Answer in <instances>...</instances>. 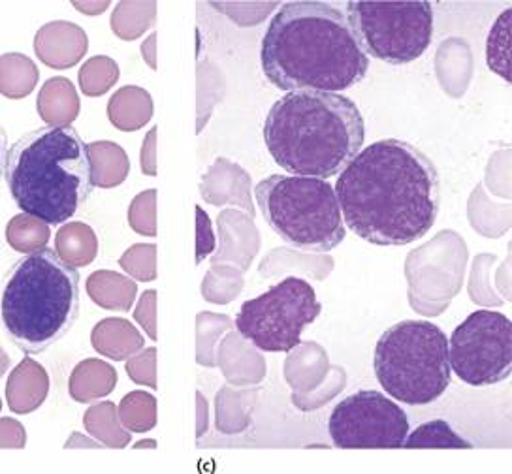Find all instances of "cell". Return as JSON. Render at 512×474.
<instances>
[{
	"instance_id": "6",
	"label": "cell",
	"mask_w": 512,
	"mask_h": 474,
	"mask_svg": "<svg viewBox=\"0 0 512 474\" xmlns=\"http://www.w3.org/2000/svg\"><path fill=\"white\" fill-rule=\"evenodd\" d=\"M373 371L384 392L409 407L437 401L450 384L448 337L428 320H403L377 341Z\"/></svg>"
},
{
	"instance_id": "11",
	"label": "cell",
	"mask_w": 512,
	"mask_h": 474,
	"mask_svg": "<svg viewBox=\"0 0 512 474\" xmlns=\"http://www.w3.org/2000/svg\"><path fill=\"white\" fill-rule=\"evenodd\" d=\"M409 418L390 397L362 390L337 403L328 418L332 443L341 450H396L409 435Z\"/></svg>"
},
{
	"instance_id": "5",
	"label": "cell",
	"mask_w": 512,
	"mask_h": 474,
	"mask_svg": "<svg viewBox=\"0 0 512 474\" xmlns=\"http://www.w3.org/2000/svg\"><path fill=\"white\" fill-rule=\"evenodd\" d=\"M80 313V273L59 254L42 249L17 262L0 298L4 330L27 354L63 339Z\"/></svg>"
},
{
	"instance_id": "10",
	"label": "cell",
	"mask_w": 512,
	"mask_h": 474,
	"mask_svg": "<svg viewBox=\"0 0 512 474\" xmlns=\"http://www.w3.org/2000/svg\"><path fill=\"white\" fill-rule=\"evenodd\" d=\"M448 362L469 386H494L511 377L512 324L497 311H475L448 339Z\"/></svg>"
},
{
	"instance_id": "7",
	"label": "cell",
	"mask_w": 512,
	"mask_h": 474,
	"mask_svg": "<svg viewBox=\"0 0 512 474\" xmlns=\"http://www.w3.org/2000/svg\"><path fill=\"white\" fill-rule=\"evenodd\" d=\"M255 196L273 232L292 247L328 253L345 239L336 189L326 179L272 175L256 185Z\"/></svg>"
},
{
	"instance_id": "24",
	"label": "cell",
	"mask_w": 512,
	"mask_h": 474,
	"mask_svg": "<svg viewBox=\"0 0 512 474\" xmlns=\"http://www.w3.org/2000/svg\"><path fill=\"white\" fill-rule=\"evenodd\" d=\"M511 10L499 17L488 40V64L490 68L511 81L509 76V29H511Z\"/></svg>"
},
{
	"instance_id": "3",
	"label": "cell",
	"mask_w": 512,
	"mask_h": 474,
	"mask_svg": "<svg viewBox=\"0 0 512 474\" xmlns=\"http://www.w3.org/2000/svg\"><path fill=\"white\" fill-rule=\"evenodd\" d=\"M364 117L347 96L294 91L279 98L264 123L277 166L298 177L330 179L362 151Z\"/></svg>"
},
{
	"instance_id": "27",
	"label": "cell",
	"mask_w": 512,
	"mask_h": 474,
	"mask_svg": "<svg viewBox=\"0 0 512 474\" xmlns=\"http://www.w3.org/2000/svg\"><path fill=\"white\" fill-rule=\"evenodd\" d=\"M113 407L112 405H100L85 416V426L89 427V431H93L96 435H100L102 439H106L113 446H123L127 443V435H121L112 422Z\"/></svg>"
},
{
	"instance_id": "9",
	"label": "cell",
	"mask_w": 512,
	"mask_h": 474,
	"mask_svg": "<svg viewBox=\"0 0 512 474\" xmlns=\"http://www.w3.org/2000/svg\"><path fill=\"white\" fill-rule=\"evenodd\" d=\"M320 311L315 288L300 277H287L262 296L245 301L236 328L264 352H290L300 345L302 333Z\"/></svg>"
},
{
	"instance_id": "14",
	"label": "cell",
	"mask_w": 512,
	"mask_h": 474,
	"mask_svg": "<svg viewBox=\"0 0 512 474\" xmlns=\"http://www.w3.org/2000/svg\"><path fill=\"white\" fill-rule=\"evenodd\" d=\"M36 106L49 127H68L78 117L80 100L68 79L53 78L42 85Z\"/></svg>"
},
{
	"instance_id": "30",
	"label": "cell",
	"mask_w": 512,
	"mask_h": 474,
	"mask_svg": "<svg viewBox=\"0 0 512 474\" xmlns=\"http://www.w3.org/2000/svg\"><path fill=\"white\" fill-rule=\"evenodd\" d=\"M27 444V433L21 422L14 418H0V448L21 450Z\"/></svg>"
},
{
	"instance_id": "21",
	"label": "cell",
	"mask_w": 512,
	"mask_h": 474,
	"mask_svg": "<svg viewBox=\"0 0 512 474\" xmlns=\"http://www.w3.org/2000/svg\"><path fill=\"white\" fill-rule=\"evenodd\" d=\"M93 341L100 352L112 358H123L130 350L142 345L140 335L134 333L127 322H117V320L102 322L95 330Z\"/></svg>"
},
{
	"instance_id": "2",
	"label": "cell",
	"mask_w": 512,
	"mask_h": 474,
	"mask_svg": "<svg viewBox=\"0 0 512 474\" xmlns=\"http://www.w3.org/2000/svg\"><path fill=\"white\" fill-rule=\"evenodd\" d=\"M266 78L281 91L341 93L366 78L369 57L347 16L324 2H290L272 17L260 51Z\"/></svg>"
},
{
	"instance_id": "28",
	"label": "cell",
	"mask_w": 512,
	"mask_h": 474,
	"mask_svg": "<svg viewBox=\"0 0 512 474\" xmlns=\"http://www.w3.org/2000/svg\"><path fill=\"white\" fill-rule=\"evenodd\" d=\"M215 251V234L208 213L202 207H196V264Z\"/></svg>"
},
{
	"instance_id": "19",
	"label": "cell",
	"mask_w": 512,
	"mask_h": 474,
	"mask_svg": "<svg viewBox=\"0 0 512 474\" xmlns=\"http://www.w3.org/2000/svg\"><path fill=\"white\" fill-rule=\"evenodd\" d=\"M95 187H110L125 179L127 157L112 143H95L89 147Z\"/></svg>"
},
{
	"instance_id": "1",
	"label": "cell",
	"mask_w": 512,
	"mask_h": 474,
	"mask_svg": "<svg viewBox=\"0 0 512 474\" xmlns=\"http://www.w3.org/2000/svg\"><path fill=\"white\" fill-rule=\"evenodd\" d=\"M334 189L349 230L381 247L422 239L441 206L437 168L415 145L401 140L362 149L339 174Z\"/></svg>"
},
{
	"instance_id": "32",
	"label": "cell",
	"mask_w": 512,
	"mask_h": 474,
	"mask_svg": "<svg viewBox=\"0 0 512 474\" xmlns=\"http://www.w3.org/2000/svg\"><path fill=\"white\" fill-rule=\"evenodd\" d=\"M6 158H8V151H6V134L0 128V175L6 170Z\"/></svg>"
},
{
	"instance_id": "20",
	"label": "cell",
	"mask_w": 512,
	"mask_h": 474,
	"mask_svg": "<svg viewBox=\"0 0 512 474\" xmlns=\"http://www.w3.org/2000/svg\"><path fill=\"white\" fill-rule=\"evenodd\" d=\"M401 448H473L445 420H432L416 427L403 441Z\"/></svg>"
},
{
	"instance_id": "8",
	"label": "cell",
	"mask_w": 512,
	"mask_h": 474,
	"mask_svg": "<svg viewBox=\"0 0 512 474\" xmlns=\"http://www.w3.org/2000/svg\"><path fill=\"white\" fill-rule=\"evenodd\" d=\"M347 12L360 48L383 63H413L432 44L430 2H349Z\"/></svg>"
},
{
	"instance_id": "23",
	"label": "cell",
	"mask_w": 512,
	"mask_h": 474,
	"mask_svg": "<svg viewBox=\"0 0 512 474\" xmlns=\"http://www.w3.org/2000/svg\"><path fill=\"white\" fill-rule=\"evenodd\" d=\"M89 294L96 303L106 307H128L132 298V285L113 273H95L89 279Z\"/></svg>"
},
{
	"instance_id": "25",
	"label": "cell",
	"mask_w": 512,
	"mask_h": 474,
	"mask_svg": "<svg viewBox=\"0 0 512 474\" xmlns=\"http://www.w3.org/2000/svg\"><path fill=\"white\" fill-rule=\"evenodd\" d=\"M115 74L117 70L110 59H93L81 70V89L87 95H100L115 81Z\"/></svg>"
},
{
	"instance_id": "29",
	"label": "cell",
	"mask_w": 512,
	"mask_h": 474,
	"mask_svg": "<svg viewBox=\"0 0 512 474\" xmlns=\"http://www.w3.org/2000/svg\"><path fill=\"white\" fill-rule=\"evenodd\" d=\"M153 198H155V192H147L142 198H138V202H134V206H132V226L144 234H151V236L155 232V228H153Z\"/></svg>"
},
{
	"instance_id": "34",
	"label": "cell",
	"mask_w": 512,
	"mask_h": 474,
	"mask_svg": "<svg viewBox=\"0 0 512 474\" xmlns=\"http://www.w3.org/2000/svg\"><path fill=\"white\" fill-rule=\"evenodd\" d=\"M0 411H2V399H0Z\"/></svg>"
},
{
	"instance_id": "33",
	"label": "cell",
	"mask_w": 512,
	"mask_h": 474,
	"mask_svg": "<svg viewBox=\"0 0 512 474\" xmlns=\"http://www.w3.org/2000/svg\"><path fill=\"white\" fill-rule=\"evenodd\" d=\"M8 369H10V356L4 352V348H0V377H4Z\"/></svg>"
},
{
	"instance_id": "16",
	"label": "cell",
	"mask_w": 512,
	"mask_h": 474,
	"mask_svg": "<svg viewBox=\"0 0 512 474\" xmlns=\"http://www.w3.org/2000/svg\"><path fill=\"white\" fill-rule=\"evenodd\" d=\"M55 249L59 258L72 268L87 266L96 254V239L93 230L81 222L64 224L57 232Z\"/></svg>"
},
{
	"instance_id": "22",
	"label": "cell",
	"mask_w": 512,
	"mask_h": 474,
	"mask_svg": "<svg viewBox=\"0 0 512 474\" xmlns=\"http://www.w3.org/2000/svg\"><path fill=\"white\" fill-rule=\"evenodd\" d=\"M112 121L123 130L144 125L151 113V102L140 89H125L112 100Z\"/></svg>"
},
{
	"instance_id": "17",
	"label": "cell",
	"mask_w": 512,
	"mask_h": 474,
	"mask_svg": "<svg viewBox=\"0 0 512 474\" xmlns=\"http://www.w3.org/2000/svg\"><path fill=\"white\" fill-rule=\"evenodd\" d=\"M49 237V224L27 213L16 215L6 226V239L17 253H38L48 247Z\"/></svg>"
},
{
	"instance_id": "15",
	"label": "cell",
	"mask_w": 512,
	"mask_h": 474,
	"mask_svg": "<svg viewBox=\"0 0 512 474\" xmlns=\"http://www.w3.org/2000/svg\"><path fill=\"white\" fill-rule=\"evenodd\" d=\"M40 78L34 61L23 53H6L0 57V95L21 100L31 95Z\"/></svg>"
},
{
	"instance_id": "12",
	"label": "cell",
	"mask_w": 512,
	"mask_h": 474,
	"mask_svg": "<svg viewBox=\"0 0 512 474\" xmlns=\"http://www.w3.org/2000/svg\"><path fill=\"white\" fill-rule=\"evenodd\" d=\"M85 44V34L80 27L66 21H53L36 32L34 51L49 68L63 70L80 61Z\"/></svg>"
},
{
	"instance_id": "18",
	"label": "cell",
	"mask_w": 512,
	"mask_h": 474,
	"mask_svg": "<svg viewBox=\"0 0 512 474\" xmlns=\"http://www.w3.org/2000/svg\"><path fill=\"white\" fill-rule=\"evenodd\" d=\"M112 367L89 360L78 365L70 379V394L78 401H91L93 397L108 394L113 388Z\"/></svg>"
},
{
	"instance_id": "13",
	"label": "cell",
	"mask_w": 512,
	"mask_h": 474,
	"mask_svg": "<svg viewBox=\"0 0 512 474\" xmlns=\"http://www.w3.org/2000/svg\"><path fill=\"white\" fill-rule=\"evenodd\" d=\"M48 394V371L32 358H25L8 377L6 399L10 411L16 414H31L40 409Z\"/></svg>"
},
{
	"instance_id": "31",
	"label": "cell",
	"mask_w": 512,
	"mask_h": 474,
	"mask_svg": "<svg viewBox=\"0 0 512 474\" xmlns=\"http://www.w3.org/2000/svg\"><path fill=\"white\" fill-rule=\"evenodd\" d=\"M153 140H155V130L149 134L147 138V145H145L144 155V170L147 174H155V168H153Z\"/></svg>"
},
{
	"instance_id": "26",
	"label": "cell",
	"mask_w": 512,
	"mask_h": 474,
	"mask_svg": "<svg viewBox=\"0 0 512 474\" xmlns=\"http://www.w3.org/2000/svg\"><path fill=\"white\" fill-rule=\"evenodd\" d=\"M123 414L128 426L145 431L155 424V399L145 394L128 395L123 403Z\"/></svg>"
},
{
	"instance_id": "4",
	"label": "cell",
	"mask_w": 512,
	"mask_h": 474,
	"mask_svg": "<svg viewBox=\"0 0 512 474\" xmlns=\"http://www.w3.org/2000/svg\"><path fill=\"white\" fill-rule=\"evenodd\" d=\"M6 181L21 211L59 226L80 211L95 187L89 147L76 128H38L8 151Z\"/></svg>"
}]
</instances>
